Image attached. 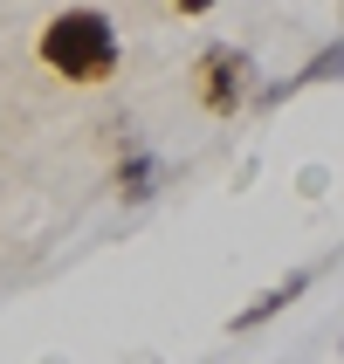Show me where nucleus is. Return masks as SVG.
<instances>
[{"label":"nucleus","instance_id":"obj_1","mask_svg":"<svg viewBox=\"0 0 344 364\" xmlns=\"http://www.w3.org/2000/svg\"><path fill=\"white\" fill-rule=\"evenodd\" d=\"M124 41H118V21L97 14V7H62L48 28H41V62L69 82H103L118 69Z\"/></svg>","mask_w":344,"mask_h":364},{"label":"nucleus","instance_id":"obj_4","mask_svg":"<svg viewBox=\"0 0 344 364\" xmlns=\"http://www.w3.org/2000/svg\"><path fill=\"white\" fill-rule=\"evenodd\" d=\"M159 186H165V159H152V151H138V144H131V151H124V165H118V200H124V206H145Z\"/></svg>","mask_w":344,"mask_h":364},{"label":"nucleus","instance_id":"obj_6","mask_svg":"<svg viewBox=\"0 0 344 364\" xmlns=\"http://www.w3.org/2000/svg\"><path fill=\"white\" fill-rule=\"evenodd\" d=\"M172 7H179V14H207V7H214V0H172Z\"/></svg>","mask_w":344,"mask_h":364},{"label":"nucleus","instance_id":"obj_5","mask_svg":"<svg viewBox=\"0 0 344 364\" xmlns=\"http://www.w3.org/2000/svg\"><path fill=\"white\" fill-rule=\"evenodd\" d=\"M289 82H296V90H310V82H344V35H338V41H324V48H317V55H310Z\"/></svg>","mask_w":344,"mask_h":364},{"label":"nucleus","instance_id":"obj_2","mask_svg":"<svg viewBox=\"0 0 344 364\" xmlns=\"http://www.w3.org/2000/svg\"><path fill=\"white\" fill-rule=\"evenodd\" d=\"M255 55L248 48H234V41H214V48H200V62H193V97H200V110H214V117H234L241 103H255Z\"/></svg>","mask_w":344,"mask_h":364},{"label":"nucleus","instance_id":"obj_3","mask_svg":"<svg viewBox=\"0 0 344 364\" xmlns=\"http://www.w3.org/2000/svg\"><path fill=\"white\" fill-rule=\"evenodd\" d=\"M303 289H310V268H296V275H283V282H269L262 296H255V303H241L234 316H227V330H234V337H241V330H262L269 316H283V309L296 303Z\"/></svg>","mask_w":344,"mask_h":364}]
</instances>
